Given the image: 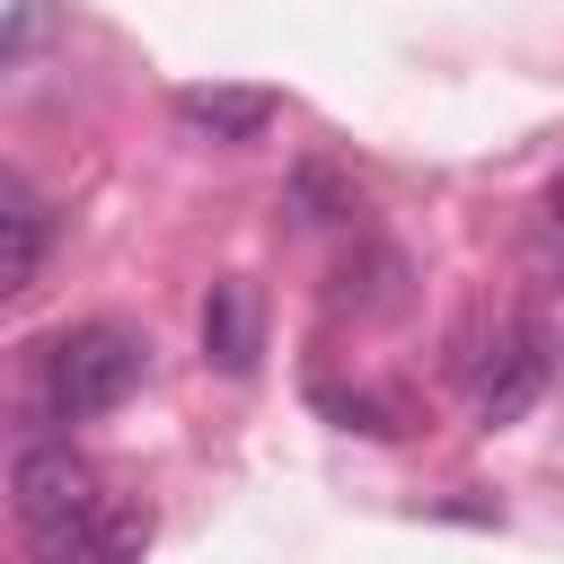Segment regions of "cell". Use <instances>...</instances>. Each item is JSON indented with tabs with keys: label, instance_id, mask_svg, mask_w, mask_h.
Segmentation results:
<instances>
[{
	"label": "cell",
	"instance_id": "6",
	"mask_svg": "<svg viewBox=\"0 0 564 564\" xmlns=\"http://www.w3.org/2000/svg\"><path fill=\"white\" fill-rule=\"evenodd\" d=\"M176 123H185L194 141H220V150H229V141H256V132L273 123V97H264V88H220V79H212V88H176Z\"/></svg>",
	"mask_w": 564,
	"mask_h": 564
},
{
	"label": "cell",
	"instance_id": "8",
	"mask_svg": "<svg viewBox=\"0 0 564 564\" xmlns=\"http://www.w3.org/2000/svg\"><path fill=\"white\" fill-rule=\"evenodd\" d=\"M546 220H555V229H564V167H555V176H546Z\"/></svg>",
	"mask_w": 564,
	"mask_h": 564
},
{
	"label": "cell",
	"instance_id": "4",
	"mask_svg": "<svg viewBox=\"0 0 564 564\" xmlns=\"http://www.w3.org/2000/svg\"><path fill=\"white\" fill-rule=\"evenodd\" d=\"M44 256H53V212H44V194H35L26 176H0V291H35Z\"/></svg>",
	"mask_w": 564,
	"mask_h": 564
},
{
	"label": "cell",
	"instance_id": "7",
	"mask_svg": "<svg viewBox=\"0 0 564 564\" xmlns=\"http://www.w3.org/2000/svg\"><path fill=\"white\" fill-rule=\"evenodd\" d=\"M141 546H150V511H106L97 538H88L70 564H141Z\"/></svg>",
	"mask_w": 564,
	"mask_h": 564
},
{
	"label": "cell",
	"instance_id": "3",
	"mask_svg": "<svg viewBox=\"0 0 564 564\" xmlns=\"http://www.w3.org/2000/svg\"><path fill=\"white\" fill-rule=\"evenodd\" d=\"M538 397H546V352H538V335L502 326V335L476 352V370H467V405H476L485 432H502V423H520Z\"/></svg>",
	"mask_w": 564,
	"mask_h": 564
},
{
	"label": "cell",
	"instance_id": "1",
	"mask_svg": "<svg viewBox=\"0 0 564 564\" xmlns=\"http://www.w3.org/2000/svg\"><path fill=\"white\" fill-rule=\"evenodd\" d=\"M9 511H18V529H26V546L44 564H70L97 538V520H106L97 467L70 441H18V458H9Z\"/></svg>",
	"mask_w": 564,
	"mask_h": 564
},
{
	"label": "cell",
	"instance_id": "2",
	"mask_svg": "<svg viewBox=\"0 0 564 564\" xmlns=\"http://www.w3.org/2000/svg\"><path fill=\"white\" fill-rule=\"evenodd\" d=\"M35 388H44V414L53 423H97V414H115L141 388V344L123 326H70V335L44 344Z\"/></svg>",
	"mask_w": 564,
	"mask_h": 564
},
{
	"label": "cell",
	"instance_id": "5",
	"mask_svg": "<svg viewBox=\"0 0 564 564\" xmlns=\"http://www.w3.org/2000/svg\"><path fill=\"white\" fill-rule=\"evenodd\" d=\"M203 352H212V370H229V379H247L256 352H264V317H256V291H247L238 273L212 282V300H203Z\"/></svg>",
	"mask_w": 564,
	"mask_h": 564
}]
</instances>
